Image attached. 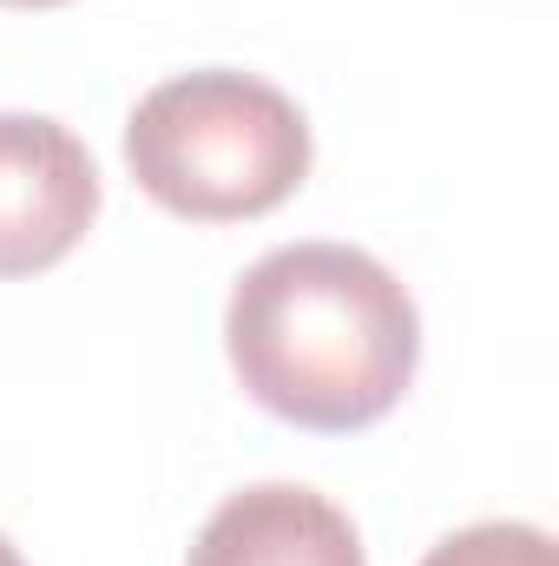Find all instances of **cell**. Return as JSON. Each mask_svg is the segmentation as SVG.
Returning a JSON list of instances; mask_svg holds the SVG:
<instances>
[{
    "mask_svg": "<svg viewBox=\"0 0 559 566\" xmlns=\"http://www.w3.org/2000/svg\"><path fill=\"white\" fill-rule=\"evenodd\" d=\"M224 349L257 409L289 428L349 434L382 422L421 363L402 277L356 244H277L224 303Z\"/></svg>",
    "mask_w": 559,
    "mask_h": 566,
    "instance_id": "cell-1",
    "label": "cell"
},
{
    "mask_svg": "<svg viewBox=\"0 0 559 566\" xmlns=\"http://www.w3.org/2000/svg\"><path fill=\"white\" fill-rule=\"evenodd\" d=\"M303 106L238 66H198L151 86L126 119V165L151 205L191 224H244L309 178Z\"/></svg>",
    "mask_w": 559,
    "mask_h": 566,
    "instance_id": "cell-2",
    "label": "cell"
},
{
    "mask_svg": "<svg viewBox=\"0 0 559 566\" xmlns=\"http://www.w3.org/2000/svg\"><path fill=\"white\" fill-rule=\"evenodd\" d=\"M99 218V165L46 113H0V277L53 271Z\"/></svg>",
    "mask_w": 559,
    "mask_h": 566,
    "instance_id": "cell-3",
    "label": "cell"
},
{
    "mask_svg": "<svg viewBox=\"0 0 559 566\" xmlns=\"http://www.w3.org/2000/svg\"><path fill=\"white\" fill-rule=\"evenodd\" d=\"M184 566H369L356 521L296 481L231 494L191 541Z\"/></svg>",
    "mask_w": 559,
    "mask_h": 566,
    "instance_id": "cell-4",
    "label": "cell"
},
{
    "mask_svg": "<svg viewBox=\"0 0 559 566\" xmlns=\"http://www.w3.org/2000/svg\"><path fill=\"white\" fill-rule=\"evenodd\" d=\"M421 566H553V534L534 521H474L434 541Z\"/></svg>",
    "mask_w": 559,
    "mask_h": 566,
    "instance_id": "cell-5",
    "label": "cell"
},
{
    "mask_svg": "<svg viewBox=\"0 0 559 566\" xmlns=\"http://www.w3.org/2000/svg\"><path fill=\"white\" fill-rule=\"evenodd\" d=\"M0 566H27V560H20V547H13L7 534H0Z\"/></svg>",
    "mask_w": 559,
    "mask_h": 566,
    "instance_id": "cell-6",
    "label": "cell"
},
{
    "mask_svg": "<svg viewBox=\"0 0 559 566\" xmlns=\"http://www.w3.org/2000/svg\"><path fill=\"white\" fill-rule=\"evenodd\" d=\"M0 7H66V0H0Z\"/></svg>",
    "mask_w": 559,
    "mask_h": 566,
    "instance_id": "cell-7",
    "label": "cell"
}]
</instances>
